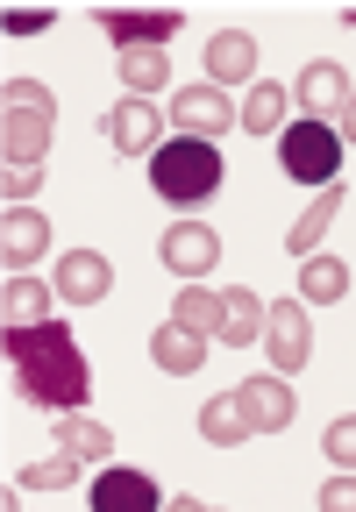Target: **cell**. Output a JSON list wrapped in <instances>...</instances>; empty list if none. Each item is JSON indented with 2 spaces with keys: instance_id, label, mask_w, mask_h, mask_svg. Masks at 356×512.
Here are the masks:
<instances>
[{
  "instance_id": "obj_1",
  "label": "cell",
  "mask_w": 356,
  "mask_h": 512,
  "mask_svg": "<svg viewBox=\"0 0 356 512\" xmlns=\"http://www.w3.org/2000/svg\"><path fill=\"white\" fill-rule=\"evenodd\" d=\"M0 342H8V363H15V384H22L29 406H43V413H86L93 370H86L72 328L43 320V328H8Z\"/></svg>"
},
{
  "instance_id": "obj_2",
  "label": "cell",
  "mask_w": 356,
  "mask_h": 512,
  "mask_svg": "<svg viewBox=\"0 0 356 512\" xmlns=\"http://www.w3.org/2000/svg\"><path fill=\"white\" fill-rule=\"evenodd\" d=\"M150 185L164 207H207L221 192V150L200 136H164V150L150 157Z\"/></svg>"
},
{
  "instance_id": "obj_3",
  "label": "cell",
  "mask_w": 356,
  "mask_h": 512,
  "mask_svg": "<svg viewBox=\"0 0 356 512\" xmlns=\"http://www.w3.org/2000/svg\"><path fill=\"white\" fill-rule=\"evenodd\" d=\"M278 164H285V178L292 185H314V192H328L335 185V171H342V136H335V121H314V114H300L278 136Z\"/></svg>"
},
{
  "instance_id": "obj_4",
  "label": "cell",
  "mask_w": 356,
  "mask_h": 512,
  "mask_svg": "<svg viewBox=\"0 0 356 512\" xmlns=\"http://www.w3.org/2000/svg\"><path fill=\"white\" fill-rule=\"evenodd\" d=\"M264 349H271L278 370H307V356H314V320H307L300 299H271V306H264Z\"/></svg>"
},
{
  "instance_id": "obj_5",
  "label": "cell",
  "mask_w": 356,
  "mask_h": 512,
  "mask_svg": "<svg viewBox=\"0 0 356 512\" xmlns=\"http://www.w3.org/2000/svg\"><path fill=\"white\" fill-rule=\"evenodd\" d=\"M93 22H100V36H107L114 50H164L186 15H178V8H143V15H136V8H129V15H122V8H100Z\"/></svg>"
},
{
  "instance_id": "obj_6",
  "label": "cell",
  "mask_w": 356,
  "mask_h": 512,
  "mask_svg": "<svg viewBox=\"0 0 356 512\" xmlns=\"http://www.w3.org/2000/svg\"><path fill=\"white\" fill-rule=\"evenodd\" d=\"M171 121H178V136H200V143H214V136H228L235 121H243V107H235L221 86H186L171 100Z\"/></svg>"
},
{
  "instance_id": "obj_7",
  "label": "cell",
  "mask_w": 356,
  "mask_h": 512,
  "mask_svg": "<svg viewBox=\"0 0 356 512\" xmlns=\"http://www.w3.org/2000/svg\"><path fill=\"white\" fill-rule=\"evenodd\" d=\"M157 256H164V271L171 278H207L214 264H221V235L214 228H200V221H178V228H164V242H157Z\"/></svg>"
},
{
  "instance_id": "obj_8",
  "label": "cell",
  "mask_w": 356,
  "mask_h": 512,
  "mask_svg": "<svg viewBox=\"0 0 356 512\" xmlns=\"http://www.w3.org/2000/svg\"><path fill=\"white\" fill-rule=\"evenodd\" d=\"M164 121H171V114H157L150 100H129V93H122V100H114V114H107V143L122 150V157H157V150H164Z\"/></svg>"
},
{
  "instance_id": "obj_9",
  "label": "cell",
  "mask_w": 356,
  "mask_h": 512,
  "mask_svg": "<svg viewBox=\"0 0 356 512\" xmlns=\"http://www.w3.org/2000/svg\"><path fill=\"white\" fill-rule=\"evenodd\" d=\"M93 512H164V498H157V484L143 477V470H122V463H107L100 477H93Z\"/></svg>"
},
{
  "instance_id": "obj_10",
  "label": "cell",
  "mask_w": 356,
  "mask_h": 512,
  "mask_svg": "<svg viewBox=\"0 0 356 512\" xmlns=\"http://www.w3.org/2000/svg\"><path fill=\"white\" fill-rule=\"evenodd\" d=\"M114 285V264L100 249H72L65 264H57V299H72V306H100Z\"/></svg>"
},
{
  "instance_id": "obj_11",
  "label": "cell",
  "mask_w": 356,
  "mask_h": 512,
  "mask_svg": "<svg viewBox=\"0 0 356 512\" xmlns=\"http://www.w3.org/2000/svg\"><path fill=\"white\" fill-rule=\"evenodd\" d=\"M235 399H243V413H250V434H285L292 427L285 377H243V384H235Z\"/></svg>"
},
{
  "instance_id": "obj_12",
  "label": "cell",
  "mask_w": 356,
  "mask_h": 512,
  "mask_svg": "<svg viewBox=\"0 0 356 512\" xmlns=\"http://www.w3.org/2000/svg\"><path fill=\"white\" fill-rule=\"evenodd\" d=\"M207 79L228 93V86H257V43L243 29H221L207 36Z\"/></svg>"
},
{
  "instance_id": "obj_13",
  "label": "cell",
  "mask_w": 356,
  "mask_h": 512,
  "mask_svg": "<svg viewBox=\"0 0 356 512\" xmlns=\"http://www.w3.org/2000/svg\"><path fill=\"white\" fill-rule=\"evenodd\" d=\"M43 249H50V221H43L36 207H8V221H0V256H8V278L29 271Z\"/></svg>"
},
{
  "instance_id": "obj_14",
  "label": "cell",
  "mask_w": 356,
  "mask_h": 512,
  "mask_svg": "<svg viewBox=\"0 0 356 512\" xmlns=\"http://www.w3.org/2000/svg\"><path fill=\"white\" fill-rule=\"evenodd\" d=\"M349 93H356V86L342 79V64H328V57H321V64H307L300 86H292L300 114H314V121H321V114H342V107H349Z\"/></svg>"
},
{
  "instance_id": "obj_15",
  "label": "cell",
  "mask_w": 356,
  "mask_h": 512,
  "mask_svg": "<svg viewBox=\"0 0 356 512\" xmlns=\"http://www.w3.org/2000/svg\"><path fill=\"white\" fill-rule=\"evenodd\" d=\"M150 363H157L164 377H193V370L207 363V335H193V328H178V320H164V328L150 335Z\"/></svg>"
},
{
  "instance_id": "obj_16",
  "label": "cell",
  "mask_w": 356,
  "mask_h": 512,
  "mask_svg": "<svg viewBox=\"0 0 356 512\" xmlns=\"http://www.w3.org/2000/svg\"><path fill=\"white\" fill-rule=\"evenodd\" d=\"M335 214H342V185H328V192H314V207H307L300 221H292V228H285V249H292V256H300V264H307V256H321V235L335 228Z\"/></svg>"
},
{
  "instance_id": "obj_17",
  "label": "cell",
  "mask_w": 356,
  "mask_h": 512,
  "mask_svg": "<svg viewBox=\"0 0 356 512\" xmlns=\"http://www.w3.org/2000/svg\"><path fill=\"white\" fill-rule=\"evenodd\" d=\"M57 456H79V463H107L114 456V434L93 413H57Z\"/></svg>"
},
{
  "instance_id": "obj_18",
  "label": "cell",
  "mask_w": 356,
  "mask_h": 512,
  "mask_svg": "<svg viewBox=\"0 0 356 512\" xmlns=\"http://www.w3.org/2000/svg\"><path fill=\"white\" fill-rule=\"evenodd\" d=\"M200 441H207V448H243V441H250V413H243V399H235V392H214V399L200 406Z\"/></svg>"
},
{
  "instance_id": "obj_19",
  "label": "cell",
  "mask_w": 356,
  "mask_h": 512,
  "mask_svg": "<svg viewBox=\"0 0 356 512\" xmlns=\"http://www.w3.org/2000/svg\"><path fill=\"white\" fill-rule=\"evenodd\" d=\"M0 143H8V164H43V150H50V114L8 107V121H0Z\"/></svg>"
},
{
  "instance_id": "obj_20",
  "label": "cell",
  "mask_w": 356,
  "mask_h": 512,
  "mask_svg": "<svg viewBox=\"0 0 356 512\" xmlns=\"http://www.w3.org/2000/svg\"><path fill=\"white\" fill-rule=\"evenodd\" d=\"M50 292H57V285H43V278H29V271H15L8 285H0L8 328H43V320H50Z\"/></svg>"
},
{
  "instance_id": "obj_21",
  "label": "cell",
  "mask_w": 356,
  "mask_h": 512,
  "mask_svg": "<svg viewBox=\"0 0 356 512\" xmlns=\"http://www.w3.org/2000/svg\"><path fill=\"white\" fill-rule=\"evenodd\" d=\"M114 72H122V93L129 100H150V93L171 86V57L164 50H122V57H114Z\"/></svg>"
},
{
  "instance_id": "obj_22",
  "label": "cell",
  "mask_w": 356,
  "mask_h": 512,
  "mask_svg": "<svg viewBox=\"0 0 356 512\" xmlns=\"http://www.w3.org/2000/svg\"><path fill=\"white\" fill-rule=\"evenodd\" d=\"M221 342H264V299L250 292V285H235V292H221Z\"/></svg>"
},
{
  "instance_id": "obj_23",
  "label": "cell",
  "mask_w": 356,
  "mask_h": 512,
  "mask_svg": "<svg viewBox=\"0 0 356 512\" xmlns=\"http://www.w3.org/2000/svg\"><path fill=\"white\" fill-rule=\"evenodd\" d=\"M171 320H178V328H193V335H207V342H221V292H207V285H178Z\"/></svg>"
},
{
  "instance_id": "obj_24",
  "label": "cell",
  "mask_w": 356,
  "mask_h": 512,
  "mask_svg": "<svg viewBox=\"0 0 356 512\" xmlns=\"http://www.w3.org/2000/svg\"><path fill=\"white\" fill-rule=\"evenodd\" d=\"M285 107H292V93L271 86V79H257L243 93V128H250V136H285Z\"/></svg>"
},
{
  "instance_id": "obj_25",
  "label": "cell",
  "mask_w": 356,
  "mask_h": 512,
  "mask_svg": "<svg viewBox=\"0 0 356 512\" xmlns=\"http://www.w3.org/2000/svg\"><path fill=\"white\" fill-rule=\"evenodd\" d=\"M342 292H349V264H342V256H307V264H300V299L335 306Z\"/></svg>"
},
{
  "instance_id": "obj_26",
  "label": "cell",
  "mask_w": 356,
  "mask_h": 512,
  "mask_svg": "<svg viewBox=\"0 0 356 512\" xmlns=\"http://www.w3.org/2000/svg\"><path fill=\"white\" fill-rule=\"evenodd\" d=\"M79 470H86L79 456H43V463H29L15 484H22V491H72V484H79Z\"/></svg>"
},
{
  "instance_id": "obj_27",
  "label": "cell",
  "mask_w": 356,
  "mask_h": 512,
  "mask_svg": "<svg viewBox=\"0 0 356 512\" xmlns=\"http://www.w3.org/2000/svg\"><path fill=\"white\" fill-rule=\"evenodd\" d=\"M321 456H328L335 470H356V413L328 420V434H321Z\"/></svg>"
},
{
  "instance_id": "obj_28",
  "label": "cell",
  "mask_w": 356,
  "mask_h": 512,
  "mask_svg": "<svg viewBox=\"0 0 356 512\" xmlns=\"http://www.w3.org/2000/svg\"><path fill=\"white\" fill-rule=\"evenodd\" d=\"M0 107H29V114H57L50 86H36V79H8V93H0Z\"/></svg>"
},
{
  "instance_id": "obj_29",
  "label": "cell",
  "mask_w": 356,
  "mask_h": 512,
  "mask_svg": "<svg viewBox=\"0 0 356 512\" xmlns=\"http://www.w3.org/2000/svg\"><path fill=\"white\" fill-rule=\"evenodd\" d=\"M36 185H43V164H0V192H8V207H22Z\"/></svg>"
},
{
  "instance_id": "obj_30",
  "label": "cell",
  "mask_w": 356,
  "mask_h": 512,
  "mask_svg": "<svg viewBox=\"0 0 356 512\" xmlns=\"http://www.w3.org/2000/svg\"><path fill=\"white\" fill-rule=\"evenodd\" d=\"M321 512H356V470H335L321 484Z\"/></svg>"
},
{
  "instance_id": "obj_31",
  "label": "cell",
  "mask_w": 356,
  "mask_h": 512,
  "mask_svg": "<svg viewBox=\"0 0 356 512\" xmlns=\"http://www.w3.org/2000/svg\"><path fill=\"white\" fill-rule=\"evenodd\" d=\"M0 29H8V43H15V36H43V29H50V15H43V8H22V15L0 22Z\"/></svg>"
},
{
  "instance_id": "obj_32",
  "label": "cell",
  "mask_w": 356,
  "mask_h": 512,
  "mask_svg": "<svg viewBox=\"0 0 356 512\" xmlns=\"http://www.w3.org/2000/svg\"><path fill=\"white\" fill-rule=\"evenodd\" d=\"M335 136H342V143H356V93H349V107L335 114Z\"/></svg>"
},
{
  "instance_id": "obj_33",
  "label": "cell",
  "mask_w": 356,
  "mask_h": 512,
  "mask_svg": "<svg viewBox=\"0 0 356 512\" xmlns=\"http://www.w3.org/2000/svg\"><path fill=\"white\" fill-rule=\"evenodd\" d=\"M164 512H214V505H200L193 491H178V498H164Z\"/></svg>"
},
{
  "instance_id": "obj_34",
  "label": "cell",
  "mask_w": 356,
  "mask_h": 512,
  "mask_svg": "<svg viewBox=\"0 0 356 512\" xmlns=\"http://www.w3.org/2000/svg\"><path fill=\"white\" fill-rule=\"evenodd\" d=\"M342 29H356V8H349V15H342Z\"/></svg>"
}]
</instances>
